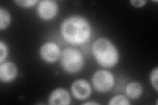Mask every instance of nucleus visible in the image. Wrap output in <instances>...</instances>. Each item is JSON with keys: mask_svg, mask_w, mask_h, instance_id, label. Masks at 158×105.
<instances>
[{"mask_svg": "<svg viewBox=\"0 0 158 105\" xmlns=\"http://www.w3.org/2000/svg\"><path fill=\"white\" fill-rule=\"evenodd\" d=\"M61 34L63 38L69 43L82 44L85 43L90 36V26L85 18L71 17L63 22Z\"/></svg>", "mask_w": 158, "mask_h": 105, "instance_id": "obj_1", "label": "nucleus"}, {"mask_svg": "<svg viewBox=\"0 0 158 105\" xmlns=\"http://www.w3.org/2000/svg\"><path fill=\"white\" fill-rule=\"evenodd\" d=\"M92 52L96 61L103 67H113L118 62V54L117 49L105 38H100L95 42Z\"/></svg>", "mask_w": 158, "mask_h": 105, "instance_id": "obj_2", "label": "nucleus"}, {"mask_svg": "<svg viewBox=\"0 0 158 105\" xmlns=\"http://www.w3.org/2000/svg\"><path fill=\"white\" fill-rule=\"evenodd\" d=\"M61 63L67 72L75 73L82 68L84 60L81 53L77 50L67 48L61 54Z\"/></svg>", "mask_w": 158, "mask_h": 105, "instance_id": "obj_3", "label": "nucleus"}, {"mask_svg": "<svg viewBox=\"0 0 158 105\" xmlns=\"http://www.w3.org/2000/svg\"><path fill=\"white\" fill-rule=\"evenodd\" d=\"M94 87L98 91L105 93L110 91L114 84L113 74L106 71H98L92 78Z\"/></svg>", "mask_w": 158, "mask_h": 105, "instance_id": "obj_4", "label": "nucleus"}, {"mask_svg": "<svg viewBox=\"0 0 158 105\" xmlns=\"http://www.w3.org/2000/svg\"><path fill=\"white\" fill-rule=\"evenodd\" d=\"M57 5L54 1L44 0L38 5V13L40 17L44 20H50L56 15Z\"/></svg>", "mask_w": 158, "mask_h": 105, "instance_id": "obj_5", "label": "nucleus"}, {"mask_svg": "<svg viewBox=\"0 0 158 105\" xmlns=\"http://www.w3.org/2000/svg\"><path fill=\"white\" fill-rule=\"evenodd\" d=\"M71 91L74 97L76 99L85 100L90 95L91 88L86 81L79 79L73 83Z\"/></svg>", "mask_w": 158, "mask_h": 105, "instance_id": "obj_6", "label": "nucleus"}, {"mask_svg": "<svg viewBox=\"0 0 158 105\" xmlns=\"http://www.w3.org/2000/svg\"><path fill=\"white\" fill-rule=\"evenodd\" d=\"M41 57L47 62H54L59 58V49L54 43H47L41 48Z\"/></svg>", "mask_w": 158, "mask_h": 105, "instance_id": "obj_7", "label": "nucleus"}, {"mask_svg": "<svg viewBox=\"0 0 158 105\" xmlns=\"http://www.w3.org/2000/svg\"><path fill=\"white\" fill-rule=\"evenodd\" d=\"M71 98L69 93L65 89L59 88L53 91L49 98L50 104L67 105L70 104Z\"/></svg>", "mask_w": 158, "mask_h": 105, "instance_id": "obj_8", "label": "nucleus"}, {"mask_svg": "<svg viewBox=\"0 0 158 105\" xmlns=\"http://www.w3.org/2000/svg\"><path fill=\"white\" fill-rule=\"evenodd\" d=\"M17 69L15 65L12 63L2 64L0 67V79L3 82L12 81L15 78Z\"/></svg>", "mask_w": 158, "mask_h": 105, "instance_id": "obj_9", "label": "nucleus"}, {"mask_svg": "<svg viewBox=\"0 0 158 105\" xmlns=\"http://www.w3.org/2000/svg\"><path fill=\"white\" fill-rule=\"evenodd\" d=\"M142 93V88L138 83H131L126 88V93L127 95L132 99L138 98Z\"/></svg>", "mask_w": 158, "mask_h": 105, "instance_id": "obj_10", "label": "nucleus"}, {"mask_svg": "<svg viewBox=\"0 0 158 105\" xmlns=\"http://www.w3.org/2000/svg\"><path fill=\"white\" fill-rule=\"evenodd\" d=\"M11 22L10 14L6 9H0V29L6 28Z\"/></svg>", "mask_w": 158, "mask_h": 105, "instance_id": "obj_11", "label": "nucleus"}, {"mask_svg": "<svg viewBox=\"0 0 158 105\" xmlns=\"http://www.w3.org/2000/svg\"><path fill=\"white\" fill-rule=\"evenodd\" d=\"M130 103L128 101V99L125 97L123 95H118L113 97L110 102V104H111V105H115V104L128 105Z\"/></svg>", "mask_w": 158, "mask_h": 105, "instance_id": "obj_12", "label": "nucleus"}, {"mask_svg": "<svg viewBox=\"0 0 158 105\" xmlns=\"http://www.w3.org/2000/svg\"><path fill=\"white\" fill-rule=\"evenodd\" d=\"M7 55V49L3 42H0V62L2 63Z\"/></svg>", "mask_w": 158, "mask_h": 105, "instance_id": "obj_13", "label": "nucleus"}, {"mask_svg": "<svg viewBox=\"0 0 158 105\" xmlns=\"http://www.w3.org/2000/svg\"><path fill=\"white\" fill-rule=\"evenodd\" d=\"M15 2L22 7H30L35 5L38 1H35V0H27L26 1L25 0V1H16Z\"/></svg>", "mask_w": 158, "mask_h": 105, "instance_id": "obj_14", "label": "nucleus"}, {"mask_svg": "<svg viewBox=\"0 0 158 105\" xmlns=\"http://www.w3.org/2000/svg\"><path fill=\"white\" fill-rule=\"evenodd\" d=\"M150 79L153 86L157 91V68H156L152 71L150 76Z\"/></svg>", "mask_w": 158, "mask_h": 105, "instance_id": "obj_15", "label": "nucleus"}, {"mask_svg": "<svg viewBox=\"0 0 158 105\" xmlns=\"http://www.w3.org/2000/svg\"><path fill=\"white\" fill-rule=\"evenodd\" d=\"M131 3L133 5V6L136 7H140L144 6L146 2L144 1V0H134V1H131Z\"/></svg>", "mask_w": 158, "mask_h": 105, "instance_id": "obj_16", "label": "nucleus"}, {"mask_svg": "<svg viewBox=\"0 0 158 105\" xmlns=\"http://www.w3.org/2000/svg\"><path fill=\"white\" fill-rule=\"evenodd\" d=\"M84 104H98L96 103H94V102H88V103H85Z\"/></svg>", "mask_w": 158, "mask_h": 105, "instance_id": "obj_17", "label": "nucleus"}]
</instances>
